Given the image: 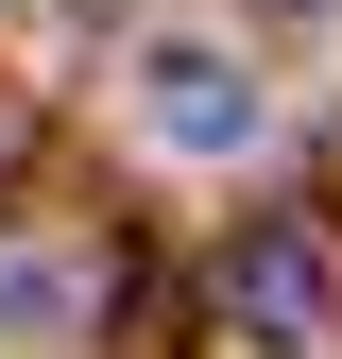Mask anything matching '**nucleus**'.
Returning a JSON list of instances; mask_svg holds the SVG:
<instances>
[{
	"mask_svg": "<svg viewBox=\"0 0 342 359\" xmlns=\"http://www.w3.org/2000/svg\"><path fill=\"white\" fill-rule=\"evenodd\" d=\"M223 308H240V342L308 359V342H325V308H342V274H325V240H308V222H240V257H223Z\"/></svg>",
	"mask_w": 342,
	"mask_h": 359,
	"instance_id": "f257e3e1",
	"label": "nucleus"
},
{
	"mask_svg": "<svg viewBox=\"0 0 342 359\" xmlns=\"http://www.w3.org/2000/svg\"><path fill=\"white\" fill-rule=\"evenodd\" d=\"M137 120H154V154H256V86L223 52H154L137 69Z\"/></svg>",
	"mask_w": 342,
	"mask_h": 359,
	"instance_id": "f03ea898",
	"label": "nucleus"
}]
</instances>
